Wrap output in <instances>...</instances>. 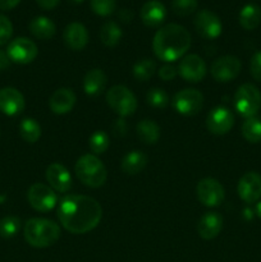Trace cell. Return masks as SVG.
Returning a JSON list of instances; mask_svg holds the SVG:
<instances>
[{
    "instance_id": "obj_19",
    "label": "cell",
    "mask_w": 261,
    "mask_h": 262,
    "mask_svg": "<svg viewBox=\"0 0 261 262\" xmlns=\"http://www.w3.org/2000/svg\"><path fill=\"white\" fill-rule=\"evenodd\" d=\"M224 220L219 212L210 211L202 215L197 223V232L202 239H214L222 232Z\"/></svg>"
},
{
    "instance_id": "obj_1",
    "label": "cell",
    "mask_w": 261,
    "mask_h": 262,
    "mask_svg": "<svg viewBox=\"0 0 261 262\" xmlns=\"http://www.w3.org/2000/svg\"><path fill=\"white\" fill-rule=\"evenodd\" d=\"M60 224L73 234H84L94 230L102 217V207L99 202L84 194H69L60 201L58 207Z\"/></svg>"
},
{
    "instance_id": "obj_45",
    "label": "cell",
    "mask_w": 261,
    "mask_h": 262,
    "mask_svg": "<svg viewBox=\"0 0 261 262\" xmlns=\"http://www.w3.org/2000/svg\"><path fill=\"white\" fill-rule=\"evenodd\" d=\"M71 2H73V3H82V2H83V0H71Z\"/></svg>"
},
{
    "instance_id": "obj_33",
    "label": "cell",
    "mask_w": 261,
    "mask_h": 262,
    "mask_svg": "<svg viewBox=\"0 0 261 262\" xmlns=\"http://www.w3.org/2000/svg\"><path fill=\"white\" fill-rule=\"evenodd\" d=\"M146 100H147L148 105L156 107V109H165L170 102L169 95L163 89H158V87L148 90Z\"/></svg>"
},
{
    "instance_id": "obj_5",
    "label": "cell",
    "mask_w": 261,
    "mask_h": 262,
    "mask_svg": "<svg viewBox=\"0 0 261 262\" xmlns=\"http://www.w3.org/2000/svg\"><path fill=\"white\" fill-rule=\"evenodd\" d=\"M106 102L119 117H130L137 110V99L128 87L115 84L106 92Z\"/></svg>"
},
{
    "instance_id": "obj_3",
    "label": "cell",
    "mask_w": 261,
    "mask_h": 262,
    "mask_svg": "<svg viewBox=\"0 0 261 262\" xmlns=\"http://www.w3.org/2000/svg\"><path fill=\"white\" fill-rule=\"evenodd\" d=\"M23 234L30 246L35 248H46L53 246L60 238V228L50 219L32 217L26 222Z\"/></svg>"
},
{
    "instance_id": "obj_8",
    "label": "cell",
    "mask_w": 261,
    "mask_h": 262,
    "mask_svg": "<svg viewBox=\"0 0 261 262\" xmlns=\"http://www.w3.org/2000/svg\"><path fill=\"white\" fill-rule=\"evenodd\" d=\"M27 200L36 211L48 212L58 204V196L51 187L44 183H33L28 188Z\"/></svg>"
},
{
    "instance_id": "obj_16",
    "label": "cell",
    "mask_w": 261,
    "mask_h": 262,
    "mask_svg": "<svg viewBox=\"0 0 261 262\" xmlns=\"http://www.w3.org/2000/svg\"><path fill=\"white\" fill-rule=\"evenodd\" d=\"M25 96L14 87H4L0 90V112L8 117L19 115L25 110Z\"/></svg>"
},
{
    "instance_id": "obj_36",
    "label": "cell",
    "mask_w": 261,
    "mask_h": 262,
    "mask_svg": "<svg viewBox=\"0 0 261 262\" xmlns=\"http://www.w3.org/2000/svg\"><path fill=\"white\" fill-rule=\"evenodd\" d=\"M13 35V25L9 18L0 13V46L5 45Z\"/></svg>"
},
{
    "instance_id": "obj_26",
    "label": "cell",
    "mask_w": 261,
    "mask_h": 262,
    "mask_svg": "<svg viewBox=\"0 0 261 262\" xmlns=\"http://www.w3.org/2000/svg\"><path fill=\"white\" fill-rule=\"evenodd\" d=\"M261 23V8L256 4H247L240 12V25L245 30L251 31Z\"/></svg>"
},
{
    "instance_id": "obj_12",
    "label": "cell",
    "mask_w": 261,
    "mask_h": 262,
    "mask_svg": "<svg viewBox=\"0 0 261 262\" xmlns=\"http://www.w3.org/2000/svg\"><path fill=\"white\" fill-rule=\"evenodd\" d=\"M178 74L187 82L197 83L202 81L204 77L206 76V63L201 56L197 54H189L186 55L181 61H179Z\"/></svg>"
},
{
    "instance_id": "obj_7",
    "label": "cell",
    "mask_w": 261,
    "mask_h": 262,
    "mask_svg": "<svg viewBox=\"0 0 261 262\" xmlns=\"http://www.w3.org/2000/svg\"><path fill=\"white\" fill-rule=\"evenodd\" d=\"M171 105L178 114L192 117L201 112L204 106V95L196 89L182 90L174 95Z\"/></svg>"
},
{
    "instance_id": "obj_27",
    "label": "cell",
    "mask_w": 261,
    "mask_h": 262,
    "mask_svg": "<svg viewBox=\"0 0 261 262\" xmlns=\"http://www.w3.org/2000/svg\"><path fill=\"white\" fill-rule=\"evenodd\" d=\"M122 28L114 20H107L100 30V40L105 46H115L122 38Z\"/></svg>"
},
{
    "instance_id": "obj_6",
    "label": "cell",
    "mask_w": 261,
    "mask_h": 262,
    "mask_svg": "<svg viewBox=\"0 0 261 262\" xmlns=\"http://www.w3.org/2000/svg\"><path fill=\"white\" fill-rule=\"evenodd\" d=\"M235 110L245 118L255 117L261 107V94L252 83H245L238 87L234 95Z\"/></svg>"
},
{
    "instance_id": "obj_4",
    "label": "cell",
    "mask_w": 261,
    "mask_h": 262,
    "mask_svg": "<svg viewBox=\"0 0 261 262\" xmlns=\"http://www.w3.org/2000/svg\"><path fill=\"white\" fill-rule=\"evenodd\" d=\"M76 176L84 186L90 188H99L104 186L107 179V170L102 161L92 154H86L77 160Z\"/></svg>"
},
{
    "instance_id": "obj_41",
    "label": "cell",
    "mask_w": 261,
    "mask_h": 262,
    "mask_svg": "<svg viewBox=\"0 0 261 262\" xmlns=\"http://www.w3.org/2000/svg\"><path fill=\"white\" fill-rule=\"evenodd\" d=\"M20 0H0V10H10L17 7Z\"/></svg>"
},
{
    "instance_id": "obj_15",
    "label": "cell",
    "mask_w": 261,
    "mask_h": 262,
    "mask_svg": "<svg viewBox=\"0 0 261 262\" xmlns=\"http://www.w3.org/2000/svg\"><path fill=\"white\" fill-rule=\"evenodd\" d=\"M238 196L247 204H255L261 197V176L256 171H248L241 177L237 186Z\"/></svg>"
},
{
    "instance_id": "obj_38",
    "label": "cell",
    "mask_w": 261,
    "mask_h": 262,
    "mask_svg": "<svg viewBox=\"0 0 261 262\" xmlns=\"http://www.w3.org/2000/svg\"><path fill=\"white\" fill-rule=\"evenodd\" d=\"M158 73H159V77H160L161 79H164V81H171V79L176 78L177 74H178V68L174 67L173 64L166 63L159 69Z\"/></svg>"
},
{
    "instance_id": "obj_20",
    "label": "cell",
    "mask_w": 261,
    "mask_h": 262,
    "mask_svg": "<svg viewBox=\"0 0 261 262\" xmlns=\"http://www.w3.org/2000/svg\"><path fill=\"white\" fill-rule=\"evenodd\" d=\"M77 101V96L72 89H58L49 100L50 110L56 115H64L71 112Z\"/></svg>"
},
{
    "instance_id": "obj_37",
    "label": "cell",
    "mask_w": 261,
    "mask_h": 262,
    "mask_svg": "<svg viewBox=\"0 0 261 262\" xmlns=\"http://www.w3.org/2000/svg\"><path fill=\"white\" fill-rule=\"evenodd\" d=\"M250 72L251 76H252L256 81L261 82V50L253 54V56L251 58Z\"/></svg>"
},
{
    "instance_id": "obj_18",
    "label": "cell",
    "mask_w": 261,
    "mask_h": 262,
    "mask_svg": "<svg viewBox=\"0 0 261 262\" xmlns=\"http://www.w3.org/2000/svg\"><path fill=\"white\" fill-rule=\"evenodd\" d=\"M63 38L67 48L73 51H79L89 43V31L82 23L72 22L64 28Z\"/></svg>"
},
{
    "instance_id": "obj_39",
    "label": "cell",
    "mask_w": 261,
    "mask_h": 262,
    "mask_svg": "<svg viewBox=\"0 0 261 262\" xmlns=\"http://www.w3.org/2000/svg\"><path fill=\"white\" fill-rule=\"evenodd\" d=\"M128 125L127 122L124 119H117L114 123H113V133L117 137H123V136L127 135Z\"/></svg>"
},
{
    "instance_id": "obj_25",
    "label": "cell",
    "mask_w": 261,
    "mask_h": 262,
    "mask_svg": "<svg viewBox=\"0 0 261 262\" xmlns=\"http://www.w3.org/2000/svg\"><path fill=\"white\" fill-rule=\"evenodd\" d=\"M137 136L145 145H155L160 138V127L151 119H143L136 127Z\"/></svg>"
},
{
    "instance_id": "obj_42",
    "label": "cell",
    "mask_w": 261,
    "mask_h": 262,
    "mask_svg": "<svg viewBox=\"0 0 261 262\" xmlns=\"http://www.w3.org/2000/svg\"><path fill=\"white\" fill-rule=\"evenodd\" d=\"M118 17H119L123 22H129V20H132V18H133V13H132V10L125 9L124 8V9L120 10L119 14H118Z\"/></svg>"
},
{
    "instance_id": "obj_43",
    "label": "cell",
    "mask_w": 261,
    "mask_h": 262,
    "mask_svg": "<svg viewBox=\"0 0 261 262\" xmlns=\"http://www.w3.org/2000/svg\"><path fill=\"white\" fill-rule=\"evenodd\" d=\"M9 63H10V59L9 56H8V54L0 50V71H2V69L8 68V67H9Z\"/></svg>"
},
{
    "instance_id": "obj_10",
    "label": "cell",
    "mask_w": 261,
    "mask_h": 262,
    "mask_svg": "<svg viewBox=\"0 0 261 262\" xmlns=\"http://www.w3.org/2000/svg\"><path fill=\"white\" fill-rule=\"evenodd\" d=\"M7 54L10 61L17 64H30L37 58V45L27 37H17L8 45Z\"/></svg>"
},
{
    "instance_id": "obj_35",
    "label": "cell",
    "mask_w": 261,
    "mask_h": 262,
    "mask_svg": "<svg viewBox=\"0 0 261 262\" xmlns=\"http://www.w3.org/2000/svg\"><path fill=\"white\" fill-rule=\"evenodd\" d=\"M117 5V0H91V8L94 13L101 17L112 14Z\"/></svg>"
},
{
    "instance_id": "obj_23",
    "label": "cell",
    "mask_w": 261,
    "mask_h": 262,
    "mask_svg": "<svg viewBox=\"0 0 261 262\" xmlns=\"http://www.w3.org/2000/svg\"><path fill=\"white\" fill-rule=\"evenodd\" d=\"M147 156L145 152L140 150L129 151L124 158L122 159L120 163V168L128 176H136V174L141 173L143 169L147 165Z\"/></svg>"
},
{
    "instance_id": "obj_13",
    "label": "cell",
    "mask_w": 261,
    "mask_h": 262,
    "mask_svg": "<svg viewBox=\"0 0 261 262\" xmlns=\"http://www.w3.org/2000/svg\"><path fill=\"white\" fill-rule=\"evenodd\" d=\"M194 27L197 33L205 38H216L222 35L223 25L217 14L209 9L200 10L194 18Z\"/></svg>"
},
{
    "instance_id": "obj_32",
    "label": "cell",
    "mask_w": 261,
    "mask_h": 262,
    "mask_svg": "<svg viewBox=\"0 0 261 262\" xmlns=\"http://www.w3.org/2000/svg\"><path fill=\"white\" fill-rule=\"evenodd\" d=\"M20 229V219L17 216H5L0 220V237L3 238H13L17 235Z\"/></svg>"
},
{
    "instance_id": "obj_9",
    "label": "cell",
    "mask_w": 261,
    "mask_h": 262,
    "mask_svg": "<svg viewBox=\"0 0 261 262\" xmlns=\"http://www.w3.org/2000/svg\"><path fill=\"white\" fill-rule=\"evenodd\" d=\"M197 199L204 206L217 207L225 199L223 184L214 178H204L199 182L196 188Z\"/></svg>"
},
{
    "instance_id": "obj_22",
    "label": "cell",
    "mask_w": 261,
    "mask_h": 262,
    "mask_svg": "<svg viewBox=\"0 0 261 262\" xmlns=\"http://www.w3.org/2000/svg\"><path fill=\"white\" fill-rule=\"evenodd\" d=\"M107 83V77L100 68L91 69L83 78V91L89 96H99L105 91Z\"/></svg>"
},
{
    "instance_id": "obj_28",
    "label": "cell",
    "mask_w": 261,
    "mask_h": 262,
    "mask_svg": "<svg viewBox=\"0 0 261 262\" xmlns=\"http://www.w3.org/2000/svg\"><path fill=\"white\" fill-rule=\"evenodd\" d=\"M19 135L26 142L35 143L41 137V125L33 118H25L19 124Z\"/></svg>"
},
{
    "instance_id": "obj_17",
    "label": "cell",
    "mask_w": 261,
    "mask_h": 262,
    "mask_svg": "<svg viewBox=\"0 0 261 262\" xmlns=\"http://www.w3.org/2000/svg\"><path fill=\"white\" fill-rule=\"evenodd\" d=\"M46 181L55 192L66 193L72 187V176L60 163H53L46 169Z\"/></svg>"
},
{
    "instance_id": "obj_21",
    "label": "cell",
    "mask_w": 261,
    "mask_h": 262,
    "mask_svg": "<svg viewBox=\"0 0 261 262\" xmlns=\"http://www.w3.org/2000/svg\"><path fill=\"white\" fill-rule=\"evenodd\" d=\"M140 17L147 27H158L165 20L166 8L159 0H148L141 7Z\"/></svg>"
},
{
    "instance_id": "obj_44",
    "label": "cell",
    "mask_w": 261,
    "mask_h": 262,
    "mask_svg": "<svg viewBox=\"0 0 261 262\" xmlns=\"http://www.w3.org/2000/svg\"><path fill=\"white\" fill-rule=\"evenodd\" d=\"M256 214H257V216L261 219V201L256 205Z\"/></svg>"
},
{
    "instance_id": "obj_30",
    "label": "cell",
    "mask_w": 261,
    "mask_h": 262,
    "mask_svg": "<svg viewBox=\"0 0 261 262\" xmlns=\"http://www.w3.org/2000/svg\"><path fill=\"white\" fill-rule=\"evenodd\" d=\"M156 71L155 61L151 59H142V60L137 61L133 67V76L137 81L146 82L154 76Z\"/></svg>"
},
{
    "instance_id": "obj_24",
    "label": "cell",
    "mask_w": 261,
    "mask_h": 262,
    "mask_svg": "<svg viewBox=\"0 0 261 262\" xmlns=\"http://www.w3.org/2000/svg\"><path fill=\"white\" fill-rule=\"evenodd\" d=\"M28 28H30V32L40 40H50L56 32L55 23L50 18L44 17V15L33 18L28 25Z\"/></svg>"
},
{
    "instance_id": "obj_31",
    "label": "cell",
    "mask_w": 261,
    "mask_h": 262,
    "mask_svg": "<svg viewBox=\"0 0 261 262\" xmlns=\"http://www.w3.org/2000/svg\"><path fill=\"white\" fill-rule=\"evenodd\" d=\"M90 150L92 151L94 155H101L105 151L109 148L110 146V138L106 132L104 130H96L91 135L89 140Z\"/></svg>"
},
{
    "instance_id": "obj_40",
    "label": "cell",
    "mask_w": 261,
    "mask_h": 262,
    "mask_svg": "<svg viewBox=\"0 0 261 262\" xmlns=\"http://www.w3.org/2000/svg\"><path fill=\"white\" fill-rule=\"evenodd\" d=\"M59 2H60V0H36V3L38 4V7L42 8V9H45V10L54 9V8L59 4Z\"/></svg>"
},
{
    "instance_id": "obj_34",
    "label": "cell",
    "mask_w": 261,
    "mask_h": 262,
    "mask_svg": "<svg viewBox=\"0 0 261 262\" xmlns=\"http://www.w3.org/2000/svg\"><path fill=\"white\" fill-rule=\"evenodd\" d=\"M197 5H199L197 0H171V9L181 17H187L196 12Z\"/></svg>"
},
{
    "instance_id": "obj_11",
    "label": "cell",
    "mask_w": 261,
    "mask_h": 262,
    "mask_svg": "<svg viewBox=\"0 0 261 262\" xmlns=\"http://www.w3.org/2000/svg\"><path fill=\"white\" fill-rule=\"evenodd\" d=\"M242 64L237 56L224 55L217 58L214 63L211 64L210 73L214 77L215 81L217 82H230L240 74Z\"/></svg>"
},
{
    "instance_id": "obj_29",
    "label": "cell",
    "mask_w": 261,
    "mask_h": 262,
    "mask_svg": "<svg viewBox=\"0 0 261 262\" xmlns=\"http://www.w3.org/2000/svg\"><path fill=\"white\" fill-rule=\"evenodd\" d=\"M242 135L248 142H261V119L258 118H248L242 124Z\"/></svg>"
},
{
    "instance_id": "obj_2",
    "label": "cell",
    "mask_w": 261,
    "mask_h": 262,
    "mask_svg": "<svg viewBox=\"0 0 261 262\" xmlns=\"http://www.w3.org/2000/svg\"><path fill=\"white\" fill-rule=\"evenodd\" d=\"M191 35L181 25L169 23L159 28L153 40V50L160 60L165 63L181 59L191 48Z\"/></svg>"
},
{
    "instance_id": "obj_14",
    "label": "cell",
    "mask_w": 261,
    "mask_h": 262,
    "mask_svg": "<svg viewBox=\"0 0 261 262\" xmlns=\"http://www.w3.org/2000/svg\"><path fill=\"white\" fill-rule=\"evenodd\" d=\"M234 125V115L228 107L217 106L207 114L206 127L212 135L223 136L230 132Z\"/></svg>"
}]
</instances>
